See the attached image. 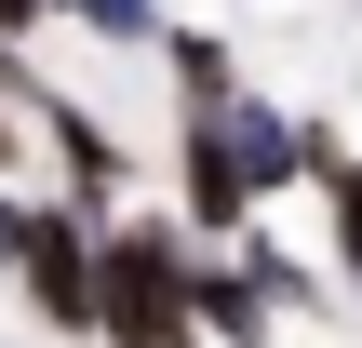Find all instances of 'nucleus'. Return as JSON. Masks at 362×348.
<instances>
[{
	"label": "nucleus",
	"mask_w": 362,
	"mask_h": 348,
	"mask_svg": "<svg viewBox=\"0 0 362 348\" xmlns=\"http://www.w3.org/2000/svg\"><path fill=\"white\" fill-rule=\"evenodd\" d=\"M13 228H27V188L0 174V282H13Z\"/></svg>",
	"instance_id": "39448f33"
},
{
	"label": "nucleus",
	"mask_w": 362,
	"mask_h": 348,
	"mask_svg": "<svg viewBox=\"0 0 362 348\" xmlns=\"http://www.w3.org/2000/svg\"><path fill=\"white\" fill-rule=\"evenodd\" d=\"M54 27H81V40H107V54H148V40H161V0H54Z\"/></svg>",
	"instance_id": "7ed1b4c3"
},
{
	"label": "nucleus",
	"mask_w": 362,
	"mask_h": 348,
	"mask_svg": "<svg viewBox=\"0 0 362 348\" xmlns=\"http://www.w3.org/2000/svg\"><path fill=\"white\" fill-rule=\"evenodd\" d=\"M94 348H134V335H94Z\"/></svg>",
	"instance_id": "423d86ee"
},
{
	"label": "nucleus",
	"mask_w": 362,
	"mask_h": 348,
	"mask_svg": "<svg viewBox=\"0 0 362 348\" xmlns=\"http://www.w3.org/2000/svg\"><path fill=\"white\" fill-rule=\"evenodd\" d=\"M309 188H322V215H336V268H349V295H362V161H349L336 121L309 134Z\"/></svg>",
	"instance_id": "f03ea898"
},
{
	"label": "nucleus",
	"mask_w": 362,
	"mask_h": 348,
	"mask_svg": "<svg viewBox=\"0 0 362 348\" xmlns=\"http://www.w3.org/2000/svg\"><path fill=\"white\" fill-rule=\"evenodd\" d=\"M0 348H27V335H0Z\"/></svg>",
	"instance_id": "0eeeda50"
},
{
	"label": "nucleus",
	"mask_w": 362,
	"mask_h": 348,
	"mask_svg": "<svg viewBox=\"0 0 362 348\" xmlns=\"http://www.w3.org/2000/svg\"><path fill=\"white\" fill-rule=\"evenodd\" d=\"M27 40H54V0H0V54H27Z\"/></svg>",
	"instance_id": "20e7f679"
},
{
	"label": "nucleus",
	"mask_w": 362,
	"mask_h": 348,
	"mask_svg": "<svg viewBox=\"0 0 362 348\" xmlns=\"http://www.w3.org/2000/svg\"><path fill=\"white\" fill-rule=\"evenodd\" d=\"M0 295H27V322L67 348H94V215H67V201H27V228H13V282Z\"/></svg>",
	"instance_id": "f257e3e1"
}]
</instances>
